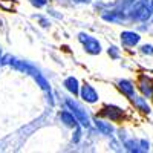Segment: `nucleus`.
Here are the masks:
<instances>
[{
  "label": "nucleus",
  "mask_w": 153,
  "mask_h": 153,
  "mask_svg": "<svg viewBox=\"0 0 153 153\" xmlns=\"http://www.w3.org/2000/svg\"><path fill=\"white\" fill-rule=\"evenodd\" d=\"M2 63H6V65H9L11 68H14V69H17V71H22V72H25V74L31 75L32 78L37 81V84L40 86L45 92H51V86H49L48 80L43 76V74L38 71L37 68H34L32 65H29V63L23 61V60H19V58H16V57H11V55H6Z\"/></svg>",
  "instance_id": "1"
},
{
  "label": "nucleus",
  "mask_w": 153,
  "mask_h": 153,
  "mask_svg": "<svg viewBox=\"0 0 153 153\" xmlns=\"http://www.w3.org/2000/svg\"><path fill=\"white\" fill-rule=\"evenodd\" d=\"M78 40L81 42V45H83V48H84V51L87 54H91V55L101 54V43L97 40L95 37L81 32V34H78Z\"/></svg>",
  "instance_id": "2"
},
{
  "label": "nucleus",
  "mask_w": 153,
  "mask_h": 153,
  "mask_svg": "<svg viewBox=\"0 0 153 153\" xmlns=\"http://www.w3.org/2000/svg\"><path fill=\"white\" fill-rule=\"evenodd\" d=\"M66 106L69 107V110L75 115V118H76V121H78L83 127H89L91 126V118H89V115L86 113V110L76 103V101H74V100H66Z\"/></svg>",
  "instance_id": "3"
},
{
  "label": "nucleus",
  "mask_w": 153,
  "mask_h": 153,
  "mask_svg": "<svg viewBox=\"0 0 153 153\" xmlns=\"http://www.w3.org/2000/svg\"><path fill=\"white\" fill-rule=\"evenodd\" d=\"M101 115H104L106 118H109L110 121H121L124 118V109L118 107V106H113V104H107L103 107V110H101Z\"/></svg>",
  "instance_id": "4"
},
{
  "label": "nucleus",
  "mask_w": 153,
  "mask_h": 153,
  "mask_svg": "<svg viewBox=\"0 0 153 153\" xmlns=\"http://www.w3.org/2000/svg\"><path fill=\"white\" fill-rule=\"evenodd\" d=\"M80 97L83 98V101H86V103H89V104H94V103H97V101L100 100L98 92H97L89 83H84V84L81 86V89H80Z\"/></svg>",
  "instance_id": "5"
},
{
  "label": "nucleus",
  "mask_w": 153,
  "mask_h": 153,
  "mask_svg": "<svg viewBox=\"0 0 153 153\" xmlns=\"http://www.w3.org/2000/svg\"><path fill=\"white\" fill-rule=\"evenodd\" d=\"M124 147L127 152H147L150 149V144L149 141H146V139H139V141H136V139H129V141H124Z\"/></svg>",
  "instance_id": "6"
},
{
  "label": "nucleus",
  "mask_w": 153,
  "mask_h": 153,
  "mask_svg": "<svg viewBox=\"0 0 153 153\" xmlns=\"http://www.w3.org/2000/svg\"><path fill=\"white\" fill-rule=\"evenodd\" d=\"M120 37H121L123 46H127V48H133V46L139 45V42H141V35L138 32H133V31H123Z\"/></svg>",
  "instance_id": "7"
},
{
  "label": "nucleus",
  "mask_w": 153,
  "mask_h": 153,
  "mask_svg": "<svg viewBox=\"0 0 153 153\" xmlns=\"http://www.w3.org/2000/svg\"><path fill=\"white\" fill-rule=\"evenodd\" d=\"M138 89H139V92L143 94V97H146V98L153 97V81L149 78L147 75H141V76H139Z\"/></svg>",
  "instance_id": "8"
},
{
  "label": "nucleus",
  "mask_w": 153,
  "mask_h": 153,
  "mask_svg": "<svg viewBox=\"0 0 153 153\" xmlns=\"http://www.w3.org/2000/svg\"><path fill=\"white\" fill-rule=\"evenodd\" d=\"M118 89H120V92L124 97H127L129 100H132L135 97V84L130 80H126V78L120 80L118 81Z\"/></svg>",
  "instance_id": "9"
},
{
  "label": "nucleus",
  "mask_w": 153,
  "mask_h": 153,
  "mask_svg": "<svg viewBox=\"0 0 153 153\" xmlns=\"http://www.w3.org/2000/svg\"><path fill=\"white\" fill-rule=\"evenodd\" d=\"M132 103H133V106H135L136 110L143 112V113H146V115H149V113L152 112V107L149 106L146 97H136V95H135V97L132 98Z\"/></svg>",
  "instance_id": "10"
},
{
  "label": "nucleus",
  "mask_w": 153,
  "mask_h": 153,
  "mask_svg": "<svg viewBox=\"0 0 153 153\" xmlns=\"http://www.w3.org/2000/svg\"><path fill=\"white\" fill-rule=\"evenodd\" d=\"M65 87L66 91L72 95H80V83L75 76H68L65 80Z\"/></svg>",
  "instance_id": "11"
},
{
  "label": "nucleus",
  "mask_w": 153,
  "mask_h": 153,
  "mask_svg": "<svg viewBox=\"0 0 153 153\" xmlns=\"http://www.w3.org/2000/svg\"><path fill=\"white\" fill-rule=\"evenodd\" d=\"M60 118H61V121L65 123L68 127H72V129H76V126H78V121H76L75 115H74L71 110H63V112L60 113Z\"/></svg>",
  "instance_id": "12"
},
{
  "label": "nucleus",
  "mask_w": 153,
  "mask_h": 153,
  "mask_svg": "<svg viewBox=\"0 0 153 153\" xmlns=\"http://www.w3.org/2000/svg\"><path fill=\"white\" fill-rule=\"evenodd\" d=\"M94 123H95V126H97V129L103 133V135H112V133H113V126H112L110 123L103 121V120H98V118H97Z\"/></svg>",
  "instance_id": "13"
},
{
  "label": "nucleus",
  "mask_w": 153,
  "mask_h": 153,
  "mask_svg": "<svg viewBox=\"0 0 153 153\" xmlns=\"http://www.w3.org/2000/svg\"><path fill=\"white\" fill-rule=\"evenodd\" d=\"M103 19L107 22H123L126 19V16L121 11H110V14H104Z\"/></svg>",
  "instance_id": "14"
},
{
  "label": "nucleus",
  "mask_w": 153,
  "mask_h": 153,
  "mask_svg": "<svg viewBox=\"0 0 153 153\" xmlns=\"http://www.w3.org/2000/svg\"><path fill=\"white\" fill-rule=\"evenodd\" d=\"M107 54H109V57H110V58L118 60V58H120V49H118L117 46H110V48L107 49Z\"/></svg>",
  "instance_id": "15"
},
{
  "label": "nucleus",
  "mask_w": 153,
  "mask_h": 153,
  "mask_svg": "<svg viewBox=\"0 0 153 153\" xmlns=\"http://www.w3.org/2000/svg\"><path fill=\"white\" fill-rule=\"evenodd\" d=\"M141 52L146 54V55H153V45H143Z\"/></svg>",
  "instance_id": "16"
},
{
  "label": "nucleus",
  "mask_w": 153,
  "mask_h": 153,
  "mask_svg": "<svg viewBox=\"0 0 153 153\" xmlns=\"http://www.w3.org/2000/svg\"><path fill=\"white\" fill-rule=\"evenodd\" d=\"M29 2H31L35 8H43V6L48 3V0H29Z\"/></svg>",
  "instance_id": "17"
},
{
  "label": "nucleus",
  "mask_w": 153,
  "mask_h": 153,
  "mask_svg": "<svg viewBox=\"0 0 153 153\" xmlns=\"http://www.w3.org/2000/svg\"><path fill=\"white\" fill-rule=\"evenodd\" d=\"M80 135H81L80 129H76V130H75V136L72 138V139H74V143H78V141H80Z\"/></svg>",
  "instance_id": "18"
},
{
  "label": "nucleus",
  "mask_w": 153,
  "mask_h": 153,
  "mask_svg": "<svg viewBox=\"0 0 153 153\" xmlns=\"http://www.w3.org/2000/svg\"><path fill=\"white\" fill-rule=\"evenodd\" d=\"M76 2H80V3H89L91 0H76Z\"/></svg>",
  "instance_id": "19"
},
{
  "label": "nucleus",
  "mask_w": 153,
  "mask_h": 153,
  "mask_svg": "<svg viewBox=\"0 0 153 153\" xmlns=\"http://www.w3.org/2000/svg\"><path fill=\"white\" fill-rule=\"evenodd\" d=\"M2 61H3V58H2V51H0V65H2Z\"/></svg>",
  "instance_id": "20"
},
{
  "label": "nucleus",
  "mask_w": 153,
  "mask_h": 153,
  "mask_svg": "<svg viewBox=\"0 0 153 153\" xmlns=\"http://www.w3.org/2000/svg\"><path fill=\"white\" fill-rule=\"evenodd\" d=\"M152 22H153V19H152Z\"/></svg>",
  "instance_id": "21"
}]
</instances>
